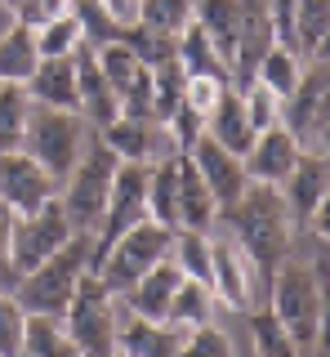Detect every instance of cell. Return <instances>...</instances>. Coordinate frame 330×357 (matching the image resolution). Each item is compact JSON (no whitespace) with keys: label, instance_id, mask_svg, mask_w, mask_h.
Instances as JSON below:
<instances>
[{"label":"cell","instance_id":"3957f363","mask_svg":"<svg viewBox=\"0 0 330 357\" xmlns=\"http://www.w3.org/2000/svg\"><path fill=\"white\" fill-rule=\"evenodd\" d=\"M90 250H94V232H72L45 264H36L31 273L18 277L14 299L36 317H63L76 295V282L90 273Z\"/></svg>","mask_w":330,"mask_h":357},{"label":"cell","instance_id":"ee69618b","mask_svg":"<svg viewBox=\"0 0 330 357\" xmlns=\"http://www.w3.org/2000/svg\"><path fill=\"white\" fill-rule=\"evenodd\" d=\"M0 5H5V9H9V14H14V9H18V5H23V0H0Z\"/></svg>","mask_w":330,"mask_h":357},{"label":"cell","instance_id":"ba28073f","mask_svg":"<svg viewBox=\"0 0 330 357\" xmlns=\"http://www.w3.org/2000/svg\"><path fill=\"white\" fill-rule=\"evenodd\" d=\"M326 103H330V81H326V59L304 63L299 85L281 98V126L304 152L326 156Z\"/></svg>","mask_w":330,"mask_h":357},{"label":"cell","instance_id":"b9f144b4","mask_svg":"<svg viewBox=\"0 0 330 357\" xmlns=\"http://www.w3.org/2000/svg\"><path fill=\"white\" fill-rule=\"evenodd\" d=\"M0 282H14V273H9V223H0Z\"/></svg>","mask_w":330,"mask_h":357},{"label":"cell","instance_id":"60d3db41","mask_svg":"<svg viewBox=\"0 0 330 357\" xmlns=\"http://www.w3.org/2000/svg\"><path fill=\"white\" fill-rule=\"evenodd\" d=\"M98 5H103L116 22H134L139 18V0H98Z\"/></svg>","mask_w":330,"mask_h":357},{"label":"cell","instance_id":"484cf974","mask_svg":"<svg viewBox=\"0 0 330 357\" xmlns=\"http://www.w3.org/2000/svg\"><path fill=\"white\" fill-rule=\"evenodd\" d=\"M18 357H81V353H76L72 335L63 331V317H36V312H27Z\"/></svg>","mask_w":330,"mask_h":357},{"label":"cell","instance_id":"ac0fdd59","mask_svg":"<svg viewBox=\"0 0 330 357\" xmlns=\"http://www.w3.org/2000/svg\"><path fill=\"white\" fill-rule=\"evenodd\" d=\"M183 335L188 331L170 326V321L129 317V321H120V331H116V353L120 357H179Z\"/></svg>","mask_w":330,"mask_h":357},{"label":"cell","instance_id":"f1b7e54d","mask_svg":"<svg viewBox=\"0 0 330 357\" xmlns=\"http://www.w3.org/2000/svg\"><path fill=\"white\" fill-rule=\"evenodd\" d=\"M170 259H174V268H179L183 277L210 286V232H188V228L174 232Z\"/></svg>","mask_w":330,"mask_h":357},{"label":"cell","instance_id":"4316f807","mask_svg":"<svg viewBox=\"0 0 330 357\" xmlns=\"http://www.w3.org/2000/svg\"><path fill=\"white\" fill-rule=\"evenodd\" d=\"M210 317H214V290L205 286V282H192V277H183V282H179V290L170 295L165 321H170V326H183V331H192V326H205Z\"/></svg>","mask_w":330,"mask_h":357},{"label":"cell","instance_id":"8d00e7d4","mask_svg":"<svg viewBox=\"0 0 330 357\" xmlns=\"http://www.w3.org/2000/svg\"><path fill=\"white\" fill-rule=\"evenodd\" d=\"M179 357H237L233 353V340H228L219 326H192L188 335H183V344H179Z\"/></svg>","mask_w":330,"mask_h":357},{"label":"cell","instance_id":"2e32d148","mask_svg":"<svg viewBox=\"0 0 330 357\" xmlns=\"http://www.w3.org/2000/svg\"><path fill=\"white\" fill-rule=\"evenodd\" d=\"M299 143L290 139V130L285 126H268L255 134V143H250V152L241 156V165H246V174L255 178V183H285V174L294 170V161H299Z\"/></svg>","mask_w":330,"mask_h":357},{"label":"cell","instance_id":"83f0119b","mask_svg":"<svg viewBox=\"0 0 330 357\" xmlns=\"http://www.w3.org/2000/svg\"><path fill=\"white\" fill-rule=\"evenodd\" d=\"M250 349H255V357H304L299 344L285 335V326L277 317H272V308H250Z\"/></svg>","mask_w":330,"mask_h":357},{"label":"cell","instance_id":"5b68a950","mask_svg":"<svg viewBox=\"0 0 330 357\" xmlns=\"http://www.w3.org/2000/svg\"><path fill=\"white\" fill-rule=\"evenodd\" d=\"M63 331L72 335L81 357H116V331H120L116 295L98 282V273H85L76 282V295L63 312Z\"/></svg>","mask_w":330,"mask_h":357},{"label":"cell","instance_id":"7bdbcfd3","mask_svg":"<svg viewBox=\"0 0 330 357\" xmlns=\"http://www.w3.org/2000/svg\"><path fill=\"white\" fill-rule=\"evenodd\" d=\"M9 219H14V215H9V206H5V201H0V223H9Z\"/></svg>","mask_w":330,"mask_h":357},{"label":"cell","instance_id":"74e56055","mask_svg":"<svg viewBox=\"0 0 330 357\" xmlns=\"http://www.w3.org/2000/svg\"><path fill=\"white\" fill-rule=\"evenodd\" d=\"M161 126H165V139H170L174 152H192V143L205 134V116L192 112V107H179V112H170Z\"/></svg>","mask_w":330,"mask_h":357},{"label":"cell","instance_id":"6da1fadb","mask_svg":"<svg viewBox=\"0 0 330 357\" xmlns=\"http://www.w3.org/2000/svg\"><path fill=\"white\" fill-rule=\"evenodd\" d=\"M214 223L228 228L223 237L246 255L250 273H255L263 282V290H268V277L290 259V245H294V223H290L281 188L277 183H255V178H250L246 192H241L233 206L219 210Z\"/></svg>","mask_w":330,"mask_h":357},{"label":"cell","instance_id":"4dcf8cb0","mask_svg":"<svg viewBox=\"0 0 330 357\" xmlns=\"http://www.w3.org/2000/svg\"><path fill=\"white\" fill-rule=\"evenodd\" d=\"M192 14H196V0H139L134 22L161 31V36H170V40H179V31L192 22Z\"/></svg>","mask_w":330,"mask_h":357},{"label":"cell","instance_id":"cb8c5ba5","mask_svg":"<svg viewBox=\"0 0 330 357\" xmlns=\"http://www.w3.org/2000/svg\"><path fill=\"white\" fill-rule=\"evenodd\" d=\"M40 54H36V36L31 27L14 22V27L0 36V85H27L31 72H36Z\"/></svg>","mask_w":330,"mask_h":357},{"label":"cell","instance_id":"8992f818","mask_svg":"<svg viewBox=\"0 0 330 357\" xmlns=\"http://www.w3.org/2000/svg\"><path fill=\"white\" fill-rule=\"evenodd\" d=\"M170 241H174V232L161 228L157 219H143L134 228H125L112 245H107L103 264H98V282L120 299L148 268H157L165 255H170Z\"/></svg>","mask_w":330,"mask_h":357},{"label":"cell","instance_id":"f6af8a7d","mask_svg":"<svg viewBox=\"0 0 330 357\" xmlns=\"http://www.w3.org/2000/svg\"><path fill=\"white\" fill-rule=\"evenodd\" d=\"M116 357H120V353H116Z\"/></svg>","mask_w":330,"mask_h":357},{"label":"cell","instance_id":"f546056e","mask_svg":"<svg viewBox=\"0 0 330 357\" xmlns=\"http://www.w3.org/2000/svg\"><path fill=\"white\" fill-rule=\"evenodd\" d=\"M299 72H304V59H299V54L285 50V45H272V50L259 59V67H255V81H263L277 98H285L294 85H299Z\"/></svg>","mask_w":330,"mask_h":357},{"label":"cell","instance_id":"52a82bcc","mask_svg":"<svg viewBox=\"0 0 330 357\" xmlns=\"http://www.w3.org/2000/svg\"><path fill=\"white\" fill-rule=\"evenodd\" d=\"M85 116L81 112H58V107H40V112H27V130H23V152L31 161H40L45 170L58 178L72 174L76 156L85 148Z\"/></svg>","mask_w":330,"mask_h":357},{"label":"cell","instance_id":"f35d334b","mask_svg":"<svg viewBox=\"0 0 330 357\" xmlns=\"http://www.w3.org/2000/svg\"><path fill=\"white\" fill-rule=\"evenodd\" d=\"M223 89H233L228 81H219V76H188L183 72V107L201 112V116H210L214 103L223 98Z\"/></svg>","mask_w":330,"mask_h":357},{"label":"cell","instance_id":"ffe728a7","mask_svg":"<svg viewBox=\"0 0 330 357\" xmlns=\"http://www.w3.org/2000/svg\"><path fill=\"white\" fill-rule=\"evenodd\" d=\"M219 219V206L210 197V188L201 183L196 165L188 156H179V215H174V232H210Z\"/></svg>","mask_w":330,"mask_h":357},{"label":"cell","instance_id":"e0dca14e","mask_svg":"<svg viewBox=\"0 0 330 357\" xmlns=\"http://www.w3.org/2000/svg\"><path fill=\"white\" fill-rule=\"evenodd\" d=\"M183 282V273L174 268V259L165 255V259L157 268H148V273L139 277L134 286L125 290V308H129V317H143V321H165V308H170V295L179 290Z\"/></svg>","mask_w":330,"mask_h":357},{"label":"cell","instance_id":"e575fe53","mask_svg":"<svg viewBox=\"0 0 330 357\" xmlns=\"http://www.w3.org/2000/svg\"><path fill=\"white\" fill-rule=\"evenodd\" d=\"M241 94V107H246V121H250V130H268V126H281V98L272 94L263 81H250L246 89H237Z\"/></svg>","mask_w":330,"mask_h":357},{"label":"cell","instance_id":"d6986e66","mask_svg":"<svg viewBox=\"0 0 330 357\" xmlns=\"http://www.w3.org/2000/svg\"><path fill=\"white\" fill-rule=\"evenodd\" d=\"M23 89H27V98L36 107L76 112V63H72V54L68 59H40Z\"/></svg>","mask_w":330,"mask_h":357},{"label":"cell","instance_id":"7402d4cb","mask_svg":"<svg viewBox=\"0 0 330 357\" xmlns=\"http://www.w3.org/2000/svg\"><path fill=\"white\" fill-rule=\"evenodd\" d=\"M192 22L210 36V45L219 50V59L233 63L237 31H241V0H196Z\"/></svg>","mask_w":330,"mask_h":357},{"label":"cell","instance_id":"d590c367","mask_svg":"<svg viewBox=\"0 0 330 357\" xmlns=\"http://www.w3.org/2000/svg\"><path fill=\"white\" fill-rule=\"evenodd\" d=\"M23 326H27V308L14 299V290H0V357H18Z\"/></svg>","mask_w":330,"mask_h":357},{"label":"cell","instance_id":"1f68e13d","mask_svg":"<svg viewBox=\"0 0 330 357\" xmlns=\"http://www.w3.org/2000/svg\"><path fill=\"white\" fill-rule=\"evenodd\" d=\"M27 112H31V98H27L23 85H0V152L23 148Z\"/></svg>","mask_w":330,"mask_h":357},{"label":"cell","instance_id":"603a6c76","mask_svg":"<svg viewBox=\"0 0 330 357\" xmlns=\"http://www.w3.org/2000/svg\"><path fill=\"white\" fill-rule=\"evenodd\" d=\"M330 40V0H294V50L304 63L326 59Z\"/></svg>","mask_w":330,"mask_h":357},{"label":"cell","instance_id":"ab89813d","mask_svg":"<svg viewBox=\"0 0 330 357\" xmlns=\"http://www.w3.org/2000/svg\"><path fill=\"white\" fill-rule=\"evenodd\" d=\"M63 14H72V0H23V5L14 9V22H23V27L36 31L40 22L63 18Z\"/></svg>","mask_w":330,"mask_h":357},{"label":"cell","instance_id":"4fadbf2b","mask_svg":"<svg viewBox=\"0 0 330 357\" xmlns=\"http://www.w3.org/2000/svg\"><path fill=\"white\" fill-rule=\"evenodd\" d=\"M183 156L196 165V174H201V183L210 188V197H214L219 210L233 206V201L246 192L250 174H246V165H241V156L228 152V148H219L210 134H201V139L192 143V152H183Z\"/></svg>","mask_w":330,"mask_h":357},{"label":"cell","instance_id":"9a60e30c","mask_svg":"<svg viewBox=\"0 0 330 357\" xmlns=\"http://www.w3.org/2000/svg\"><path fill=\"white\" fill-rule=\"evenodd\" d=\"M98 139L112 148L120 161H161L170 156V139H165V126L152 116H116L112 126L98 130Z\"/></svg>","mask_w":330,"mask_h":357},{"label":"cell","instance_id":"8fae6325","mask_svg":"<svg viewBox=\"0 0 330 357\" xmlns=\"http://www.w3.org/2000/svg\"><path fill=\"white\" fill-rule=\"evenodd\" d=\"M58 178H54L40 161L18 148V152H0V201L9 206V215H31L45 201L58 197Z\"/></svg>","mask_w":330,"mask_h":357},{"label":"cell","instance_id":"7c38bea8","mask_svg":"<svg viewBox=\"0 0 330 357\" xmlns=\"http://www.w3.org/2000/svg\"><path fill=\"white\" fill-rule=\"evenodd\" d=\"M210 290H214V304L233 312L255 308V273H250L246 255L214 228H210Z\"/></svg>","mask_w":330,"mask_h":357},{"label":"cell","instance_id":"7a4b0ae2","mask_svg":"<svg viewBox=\"0 0 330 357\" xmlns=\"http://www.w3.org/2000/svg\"><path fill=\"white\" fill-rule=\"evenodd\" d=\"M268 308L285 326L304 357H322V326H326V245L313 259H285L268 277Z\"/></svg>","mask_w":330,"mask_h":357},{"label":"cell","instance_id":"d4e9b609","mask_svg":"<svg viewBox=\"0 0 330 357\" xmlns=\"http://www.w3.org/2000/svg\"><path fill=\"white\" fill-rule=\"evenodd\" d=\"M174 59L183 63V72H188V76H219V81L233 85V72H228V63L219 59V50L210 45V36H205L196 22H188V27L179 31V50H174Z\"/></svg>","mask_w":330,"mask_h":357},{"label":"cell","instance_id":"5bb4252c","mask_svg":"<svg viewBox=\"0 0 330 357\" xmlns=\"http://www.w3.org/2000/svg\"><path fill=\"white\" fill-rule=\"evenodd\" d=\"M72 63H76V112H81L85 121H90L94 130L112 126V121L120 116V103L112 94V85H107L103 67H98V54L90 40H81L72 50Z\"/></svg>","mask_w":330,"mask_h":357},{"label":"cell","instance_id":"30bf717a","mask_svg":"<svg viewBox=\"0 0 330 357\" xmlns=\"http://www.w3.org/2000/svg\"><path fill=\"white\" fill-rule=\"evenodd\" d=\"M285 210H290L294 232H313L317 241H326V197H330V165L322 152H299L294 170L281 183Z\"/></svg>","mask_w":330,"mask_h":357},{"label":"cell","instance_id":"836d02e7","mask_svg":"<svg viewBox=\"0 0 330 357\" xmlns=\"http://www.w3.org/2000/svg\"><path fill=\"white\" fill-rule=\"evenodd\" d=\"M31 36H36V54H40V59H68L76 45H81V22H76V14H63V18L40 22Z\"/></svg>","mask_w":330,"mask_h":357},{"label":"cell","instance_id":"44dd1931","mask_svg":"<svg viewBox=\"0 0 330 357\" xmlns=\"http://www.w3.org/2000/svg\"><path fill=\"white\" fill-rule=\"evenodd\" d=\"M205 134H210L219 148H228V152H237V156L250 152L255 130H250V121H246V107H241V94H237V89H223V98H219L214 112L205 116Z\"/></svg>","mask_w":330,"mask_h":357},{"label":"cell","instance_id":"d6a6232c","mask_svg":"<svg viewBox=\"0 0 330 357\" xmlns=\"http://www.w3.org/2000/svg\"><path fill=\"white\" fill-rule=\"evenodd\" d=\"M183 107V63L165 59L152 67V121H165Z\"/></svg>","mask_w":330,"mask_h":357},{"label":"cell","instance_id":"277c9868","mask_svg":"<svg viewBox=\"0 0 330 357\" xmlns=\"http://www.w3.org/2000/svg\"><path fill=\"white\" fill-rule=\"evenodd\" d=\"M116 165H120V156L98 139V130L85 134V148H81V156H76L72 174L63 178V188H58V201H63V210H68L72 232H94L98 223H103Z\"/></svg>","mask_w":330,"mask_h":357},{"label":"cell","instance_id":"9c48e42d","mask_svg":"<svg viewBox=\"0 0 330 357\" xmlns=\"http://www.w3.org/2000/svg\"><path fill=\"white\" fill-rule=\"evenodd\" d=\"M68 237H72V223L58 197L45 201L40 210H31V215H14L9 219V273H14V282L31 273L36 264H45Z\"/></svg>","mask_w":330,"mask_h":357}]
</instances>
